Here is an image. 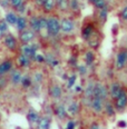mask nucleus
Masks as SVG:
<instances>
[{"label": "nucleus", "instance_id": "1", "mask_svg": "<svg viewBox=\"0 0 127 129\" xmlns=\"http://www.w3.org/2000/svg\"><path fill=\"white\" fill-rule=\"evenodd\" d=\"M47 35L49 37H58L61 34L60 30V18L55 15H49L48 16V21H47Z\"/></svg>", "mask_w": 127, "mask_h": 129}, {"label": "nucleus", "instance_id": "2", "mask_svg": "<svg viewBox=\"0 0 127 129\" xmlns=\"http://www.w3.org/2000/svg\"><path fill=\"white\" fill-rule=\"evenodd\" d=\"M2 45L10 52L19 51V48H20L19 39L15 35H12L11 32H8V34H6L4 36V38H2Z\"/></svg>", "mask_w": 127, "mask_h": 129}, {"label": "nucleus", "instance_id": "3", "mask_svg": "<svg viewBox=\"0 0 127 129\" xmlns=\"http://www.w3.org/2000/svg\"><path fill=\"white\" fill-rule=\"evenodd\" d=\"M60 30L61 34L69 36L76 31V22L69 17H63L60 19Z\"/></svg>", "mask_w": 127, "mask_h": 129}, {"label": "nucleus", "instance_id": "4", "mask_svg": "<svg viewBox=\"0 0 127 129\" xmlns=\"http://www.w3.org/2000/svg\"><path fill=\"white\" fill-rule=\"evenodd\" d=\"M40 50V45L37 42H32V44H27V45H20L19 48V53L27 56V57L34 59V57L39 52Z\"/></svg>", "mask_w": 127, "mask_h": 129}, {"label": "nucleus", "instance_id": "5", "mask_svg": "<svg viewBox=\"0 0 127 129\" xmlns=\"http://www.w3.org/2000/svg\"><path fill=\"white\" fill-rule=\"evenodd\" d=\"M37 38V34H35L30 29H26V30L21 31L18 34V39H19L20 45H27V44H32Z\"/></svg>", "mask_w": 127, "mask_h": 129}, {"label": "nucleus", "instance_id": "6", "mask_svg": "<svg viewBox=\"0 0 127 129\" xmlns=\"http://www.w3.org/2000/svg\"><path fill=\"white\" fill-rule=\"evenodd\" d=\"M127 67V50L120 49L116 53L115 58V68L117 70H123Z\"/></svg>", "mask_w": 127, "mask_h": 129}, {"label": "nucleus", "instance_id": "7", "mask_svg": "<svg viewBox=\"0 0 127 129\" xmlns=\"http://www.w3.org/2000/svg\"><path fill=\"white\" fill-rule=\"evenodd\" d=\"M115 106V109L117 112H123L124 110L127 108V91L124 89L121 92L119 93V96L113 100Z\"/></svg>", "mask_w": 127, "mask_h": 129}, {"label": "nucleus", "instance_id": "8", "mask_svg": "<svg viewBox=\"0 0 127 129\" xmlns=\"http://www.w3.org/2000/svg\"><path fill=\"white\" fill-rule=\"evenodd\" d=\"M93 97H97V98H100L103 100H108V88L105 86L103 82H96L95 84V89H94V95Z\"/></svg>", "mask_w": 127, "mask_h": 129}, {"label": "nucleus", "instance_id": "9", "mask_svg": "<svg viewBox=\"0 0 127 129\" xmlns=\"http://www.w3.org/2000/svg\"><path fill=\"white\" fill-rule=\"evenodd\" d=\"M22 71L20 68H13L12 71L8 75V79H9V84L13 87H18L21 84V79H22Z\"/></svg>", "mask_w": 127, "mask_h": 129}, {"label": "nucleus", "instance_id": "10", "mask_svg": "<svg viewBox=\"0 0 127 129\" xmlns=\"http://www.w3.org/2000/svg\"><path fill=\"white\" fill-rule=\"evenodd\" d=\"M48 95L54 100H59V99H61V97L64 95V89L59 84L54 82L48 88Z\"/></svg>", "mask_w": 127, "mask_h": 129}, {"label": "nucleus", "instance_id": "11", "mask_svg": "<svg viewBox=\"0 0 127 129\" xmlns=\"http://www.w3.org/2000/svg\"><path fill=\"white\" fill-rule=\"evenodd\" d=\"M96 35V27L94 23L91 22H87L83 26L82 28V38L85 41H88L93 38Z\"/></svg>", "mask_w": 127, "mask_h": 129}, {"label": "nucleus", "instance_id": "12", "mask_svg": "<svg viewBox=\"0 0 127 129\" xmlns=\"http://www.w3.org/2000/svg\"><path fill=\"white\" fill-rule=\"evenodd\" d=\"M104 106H105V100H103V99L97 98V97H93V98L90 99L89 107L93 110L94 114L100 115L101 112H104Z\"/></svg>", "mask_w": 127, "mask_h": 129}, {"label": "nucleus", "instance_id": "13", "mask_svg": "<svg viewBox=\"0 0 127 129\" xmlns=\"http://www.w3.org/2000/svg\"><path fill=\"white\" fill-rule=\"evenodd\" d=\"M123 90H124V88H123V86H121V84L119 81H116V80L112 81L110 82V85H109V88H108L109 98L112 99V100H115V99L119 96V93Z\"/></svg>", "mask_w": 127, "mask_h": 129}, {"label": "nucleus", "instance_id": "14", "mask_svg": "<svg viewBox=\"0 0 127 129\" xmlns=\"http://www.w3.org/2000/svg\"><path fill=\"white\" fill-rule=\"evenodd\" d=\"M13 69V61L11 59H5L0 61V77L8 76Z\"/></svg>", "mask_w": 127, "mask_h": 129}, {"label": "nucleus", "instance_id": "15", "mask_svg": "<svg viewBox=\"0 0 127 129\" xmlns=\"http://www.w3.org/2000/svg\"><path fill=\"white\" fill-rule=\"evenodd\" d=\"M28 28L37 35L42 31L41 27H40V22H39V16L32 15L30 18H28Z\"/></svg>", "mask_w": 127, "mask_h": 129}, {"label": "nucleus", "instance_id": "16", "mask_svg": "<svg viewBox=\"0 0 127 129\" xmlns=\"http://www.w3.org/2000/svg\"><path fill=\"white\" fill-rule=\"evenodd\" d=\"M32 59L27 57V56L22 55V53H19L17 56V66L19 67L20 69H29L32 64Z\"/></svg>", "mask_w": 127, "mask_h": 129}, {"label": "nucleus", "instance_id": "17", "mask_svg": "<svg viewBox=\"0 0 127 129\" xmlns=\"http://www.w3.org/2000/svg\"><path fill=\"white\" fill-rule=\"evenodd\" d=\"M15 29L18 34L28 29V17L26 15H18V19L15 25Z\"/></svg>", "mask_w": 127, "mask_h": 129}, {"label": "nucleus", "instance_id": "18", "mask_svg": "<svg viewBox=\"0 0 127 129\" xmlns=\"http://www.w3.org/2000/svg\"><path fill=\"white\" fill-rule=\"evenodd\" d=\"M54 115L58 118L59 120H65L69 116L68 111H67V107L63 104H58L54 109Z\"/></svg>", "mask_w": 127, "mask_h": 129}, {"label": "nucleus", "instance_id": "19", "mask_svg": "<svg viewBox=\"0 0 127 129\" xmlns=\"http://www.w3.org/2000/svg\"><path fill=\"white\" fill-rule=\"evenodd\" d=\"M50 126L51 117L48 115H44V116H40V119L36 125V129H50Z\"/></svg>", "mask_w": 127, "mask_h": 129}, {"label": "nucleus", "instance_id": "20", "mask_svg": "<svg viewBox=\"0 0 127 129\" xmlns=\"http://www.w3.org/2000/svg\"><path fill=\"white\" fill-rule=\"evenodd\" d=\"M116 109L114 106L113 100H106L105 101V106H104V114L109 118H114L116 116Z\"/></svg>", "mask_w": 127, "mask_h": 129}, {"label": "nucleus", "instance_id": "21", "mask_svg": "<svg viewBox=\"0 0 127 129\" xmlns=\"http://www.w3.org/2000/svg\"><path fill=\"white\" fill-rule=\"evenodd\" d=\"M4 19L7 21V23L9 26L15 27L16 22H17V19H18V13L16 12L15 10H7L6 13H5Z\"/></svg>", "mask_w": 127, "mask_h": 129}, {"label": "nucleus", "instance_id": "22", "mask_svg": "<svg viewBox=\"0 0 127 129\" xmlns=\"http://www.w3.org/2000/svg\"><path fill=\"white\" fill-rule=\"evenodd\" d=\"M27 120H28V122L30 123V125H37V122H38V120L40 119V115H39V112L37 111V110H35V109H29L28 110V112H27Z\"/></svg>", "mask_w": 127, "mask_h": 129}, {"label": "nucleus", "instance_id": "23", "mask_svg": "<svg viewBox=\"0 0 127 129\" xmlns=\"http://www.w3.org/2000/svg\"><path fill=\"white\" fill-rule=\"evenodd\" d=\"M41 9L46 15H53L54 10L56 9V0H45Z\"/></svg>", "mask_w": 127, "mask_h": 129}, {"label": "nucleus", "instance_id": "24", "mask_svg": "<svg viewBox=\"0 0 127 129\" xmlns=\"http://www.w3.org/2000/svg\"><path fill=\"white\" fill-rule=\"evenodd\" d=\"M79 110H80V105L78 101L74 100L71 103H69V105L67 106V111H68V115L71 117H75L79 114Z\"/></svg>", "mask_w": 127, "mask_h": 129}, {"label": "nucleus", "instance_id": "25", "mask_svg": "<svg viewBox=\"0 0 127 129\" xmlns=\"http://www.w3.org/2000/svg\"><path fill=\"white\" fill-rule=\"evenodd\" d=\"M45 56H46V62H45V63H47L48 66L50 67V68H56V67L59 66V60H58V58L56 57L54 53L48 52V53H46Z\"/></svg>", "mask_w": 127, "mask_h": 129}, {"label": "nucleus", "instance_id": "26", "mask_svg": "<svg viewBox=\"0 0 127 129\" xmlns=\"http://www.w3.org/2000/svg\"><path fill=\"white\" fill-rule=\"evenodd\" d=\"M34 82H32V78H31V75L29 74H23L22 76V79H21V84L20 86L23 88V89H29L30 87H32Z\"/></svg>", "mask_w": 127, "mask_h": 129}, {"label": "nucleus", "instance_id": "27", "mask_svg": "<svg viewBox=\"0 0 127 129\" xmlns=\"http://www.w3.org/2000/svg\"><path fill=\"white\" fill-rule=\"evenodd\" d=\"M108 12H109V11H108V7L103 8V9L98 10V12H97V20H98L101 25H104V23L107 21Z\"/></svg>", "mask_w": 127, "mask_h": 129}, {"label": "nucleus", "instance_id": "28", "mask_svg": "<svg viewBox=\"0 0 127 129\" xmlns=\"http://www.w3.org/2000/svg\"><path fill=\"white\" fill-rule=\"evenodd\" d=\"M31 78H32V82H34V85H41L42 81H44V74L40 72V71H35V72H32Z\"/></svg>", "mask_w": 127, "mask_h": 129}, {"label": "nucleus", "instance_id": "29", "mask_svg": "<svg viewBox=\"0 0 127 129\" xmlns=\"http://www.w3.org/2000/svg\"><path fill=\"white\" fill-rule=\"evenodd\" d=\"M84 60H85L86 66L90 67L91 64L94 63V61H95V53L91 51V50H88V51L85 53V56H84Z\"/></svg>", "mask_w": 127, "mask_h": 129}, {"label": "nucleus", "instance_id": "30", "mask_svg": "<svg viewBox=\"0 0 127 129\" xmlns=\"http://www.w3.org/2000/svg\"><path fill=\"white\" fill-rule=\"evenodd\" d=\"M68 9L72 12H79L80 11L79 0H68Z\"/></svg>", "mask_w": 127, "mask_h": 129}, {"label": "nucleus", "instance_id": "31", "mask_svg": "<svg viewBox=\"0 0 127 129\" xmlns=\"http://www.w3.org/2000/svg\"><path fill=\"white\" fill-rule=\"evenodd\" d=\"M56 9L61 11L68 10V0H56Z\"/></svg>", "mask_w": 127, "mask_h": 129}, {"label": "nucleus", "instance_id": "32", "mask_svg": "<svg viewBox=\"0 0 127 129\" xmlns=\"http://www.w3.org/2000/svg\"><path fill=\"white\" fill-rule=\"evenodd\" d=\"M93 6L96 10H100L103 8L107 7V0H96V1L93 4Z\"/></svg>", "mask_w": 127, "mask_h": 129}, {"label": "nucleus", "instance_id": "33", "mask_svg": "<svg viewBox=\"0 0 127 129\" xmlns=\"http://www.w3.org/2000/svg\"><path fill=\"white\" fill-rule=\"evenodd\" d=\"M47 21H48V17L45 15L39 16V22H40V27H41V30L44 31L47 29Z\"/></svg>", "mask_w": 127, "mask_h": 129}, {"label": "nucleus", "instance_id": "34", "mask_svg": "<svg viewBox=\"0 0 127 129\" xmlns=\"http://www.w3.org/2000/svg\"><path fill=\"white\" fill-rule=\"evenodd\" d=\"M32 61H34V62H36V63H44V62H46V56L42 55V53H39L38 52L34 57Z\"/></svg>", "mask_w": 127, "mask_h": 129}, {"label": "nucleus", "instance_id": "35", "mask_svg": "<svg viewBox=\"0 0 127 129\" xmlns=\"http://www.w3.org/2000/svg\"><path fill=\"white\" fill-rule=\"evenodd\" d=\"M9 27L10 26L7 23L6 20H5V19H0V30L4 32L5 35L9 32Z\"/></svg>", "mask_w": 127, "mask_h": 129}, {"label": "nucleus", "instance_id": "36", "mask_svg": "<svg viewBox=\"0 0 127 129\" xmlns=\"http://www.w3.org/2000/svg\"><path fill=\"white\" fill-rule=\"evenodd\" d=\"M119 18H120V20L123 21V22H127V5H126V6H124L120 9Z\"/></svg>", "mask_w": 127, "mask_h": 129}, {"label": "nucleus", "instance_id": "37", "mask_svg": "<svg viewBox=\"0 0 127 129\" xmlns=\"http://www.w3.org/2000/svg\"><path fill=\"white\" fill-rule=\"evenodd\" d=\"M8 85H9V79H8V77L7 76L0 77V91L4 90Z\"/></svg>", "mask_w": 127, "mask_h": 129}, {"label": "nucleus", "instance_id": "38", "mask_svg": "<svg viewBox=\"0 0 127 129\" xmlns=\"http://www.w3.org/2000/svg\"><path fill=\"white\" fill-rule=\"evenodd\" d=\"M76 79H77V76L76 75H71L69 77L68 81H67V88H72L76 84Z\"/></svg>", "mask_w": 127, "mask_h": 129}, {"label": "nucleus", "instance_id": "39", "mask_svg": "<svg viewBox=\"0 0 127 129\" xmlns=\"http://www.w3.org/2000/svg\"><path fill=\"white\" fill-rule=\"evenodd\" d=\"M87 68L88 67L86 64H78L77 66V69H78V74L82 75V76H85L87 74Z\"/></svg>", "mask_w": 127, "mask_h": 129}, {"label": "nucleus", "instance_id": "40", "mask_svg": "<svg viewBox=\"0 0 127 129\" xmlns=\"http://www.w3.org/2000/svg\"><path fill=\"white\" fill-rule=\"evenodd\" d=\"M16 11H17L18 15H25L26 11H27V4L25 2V4H23L22 6H20L17 10H16Z\"/></svg>", "mask_w": 127, "mask_h": 129}, {"label": "nucleus", "instance_id": "41", "mask_svg": "<svg viewBox=\"0 0 127 129\" xmlns=\"http://www.w3.org/2000/svg\"><path fill=\"white\" fill-rule=\"evenodd\" d=\"M75 128H76V122H75L72 119H69L68 121H67V123H66L65 129H75Z\"/></svg>", "mask_w": 127, "mask_h": 129}, {"label": "nucleus", "instance_id": "42", "mask_svg": "<svg viewBox=\"0 0 127 129\" xmlns=\"http://www.w3.org/2000/svg\"><path fill=\"white\" fill-rule=\"evenodd\" d=\"M0 6L6 9V8L10 7V1L9 0H0Z\"/></svg>", "mask_w": 127, "mask_h": 129}, {"label": "nucleus", "instance_id": "43", "mask_svg": "<svg viewBox=\"0 0 127 129\" xmlns=\"http://www.w3.org/2000/svg\"><path fill=\"white\" fill-rule=\"evenodd\" d=\"M89 129H100V125L96 121H93L89 125Z\"/></svg>", "mask_w": 127, "mask_h": 129}, {"label": "nucleus", "instance_id": "44", "mask_svg": "<svg viewBox=\"0 0 127 129\" xmlns=\"http://www.w3.org/2000/svg\"><path fill=\"white\" fill-rule=\"evenodd\" d=\"M34 2H35V5H36L37 7L41 8L42 5H44V2H45V0H34Z\"/></svg>", "mask_w": 127, "mask_h": 129}, {"label": "nucleus", "instance_id": "45", "mask_svg": "<svg viewBox=\"0 0 127 129\" xmlns=\"http://www.w3.org/2000/svg\"><path fill=\"white\" fill-rule=\"evenodd\" d=\"M118 126H120L121 128H124V127H126V122L125 121H120V122H118Z\"/></svg>", "mask_w": 127, "mask_h": 129}, {"label": "nucleus", "instance_id": "46", "mask_svg": "<svg viewBox=\"0 0 127 129\" xmlns=\"http://www.w3.org/2000/svg\"><path fill=\"white\" fill-rule=\"evenodd\" d=\"M4 36H5V34L2 32L1 30H0V40H2V38H4Z\"/></svg>", "mask_w": 127, "mask_h": 129}, {"label": "nucleus", "instance_id": "47", "mask_svg": "<svg viewBox=\"0 0 127 129\" xmlns=\"http://www.w3.org/2000/svg\"><path fill=\"white\" fill-rule=\"evenodd\" d=\"M87 1L89 2V4H91V5H93V4H94V2H95V1H96V0H87Z\"/></svg>", "mask_w": 127, "mask_h": 129}, {"label": "nucleus", "instance_id": "48", "mask_svg": "<svg viewBox=\"0 0 127 129\" xmlns=\"http://www.w3.org/2000/svg\"><path fill=\"white\" fill-rule=\"evenodd\" d=\"M0 97H1V95H0Z\"/></svg>", "mask_w": 127, "mask_h": 129}, {"label": "nucleus", "instance_id": "49", "mask_svg": "<svg viewBox=\"0 0 127 129\" xmlns=\"http://www.w3.org/2000/svg\"><path fill=\"white\" fill-rule=\"evenodd\" d=\"M126 50H127V48H126Z\"/></svg>", "mask_w": 127, "mask_h": 129}]
</instances>
